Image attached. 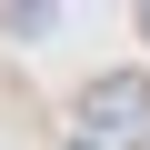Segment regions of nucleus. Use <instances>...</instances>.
Returning a JSON list of instances; mask_svg holds the SVG:
<instances>
[{
  "label": "nucleus",
  "instance_id": "obj_3",
  "mask_svg": "<svg viewBox=\"0 0 150 150\" xmlns=\"http://www.w3.org/2000/svg\"><path fill=\"white\" fill-rule=\"evenodd\" d=\"M140 150H150V140H140Z\"/></svg>",
  "mask_w": 150,
  "mask_h": 150
},
{
  "label": "nucleus",
  "instance_id": "obj_1",
  "mask_svg": "<svg viewBox=\"0 0 150 150\" xmlns=\"http://www.w3.org/2000/svg\"><path fill=\"white\" fill-rule=\"evenodd\" d=\"M80 130L110 140V150H140L150 140V70H100V80H80Z\"/></svg>",
  "mask_w": 150,
  "mask_h": 150
},
{
  "label": "nucleus",
  "instance_id": "obj_2",
  "mask_svg": "<svg viewBox=\"0 0 150 150\" xmlns=\"http://www.w3.org/2000/svg\"><path fill=\"white\" fill-rule=\"evenodd\" d=\"M140 30H150V10H140Z\"/></svg>",
  "mask_w": 150,
  "mask_h": 150
}]
</instances>
